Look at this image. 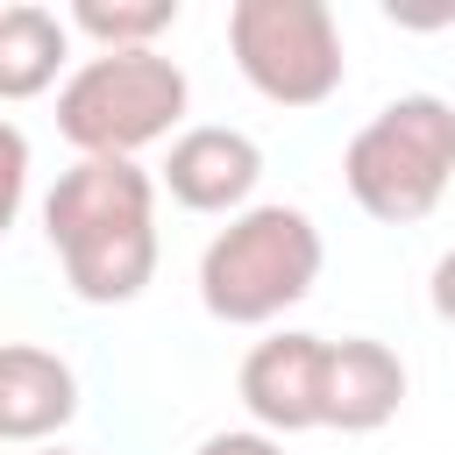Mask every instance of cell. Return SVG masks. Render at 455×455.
Here are the masks:
<instances>
[{
  "mask_svg": "<svg viewBox=\"0 0 455 455\" xmlns=\"http://www.w3.org/2000/svg\"><path fill=\"white\" fill-rule=\"evenodd\" d=\"M43 235L85 306H128L156 277V178L128 156H78L43 199Z\"/></svg>",
  "mask_w": 455,
  "mask_h": 455,
  "instance_id": "1",
  "label": "cell"
},
{
  "mask_svg": "<svg viewBox=\"0 0 455 455\" xmlns=\"http://www.w3.org/2000/svg\"><path fill=\"white\" fill-rule=\"evenodd\" d=\"M320 263L327 249L306 206H242L199 256V306L228 327H263L313 291Z\"/></svg>",
  "mask_w": 455,
  "mask_h": 455,
  "instance_id": "2",
  "label": "cell"
},
{
  "mask_svg": "<svg viewBox=\"0 0 455 455\" xmlns=\"http://www.w3.org/2000/svg\"><path fill=\"white\" fill-rule=\"evenodd\" d=\"M448 178H455V107L441 92H398L341 149L348 199L384 228L427 220L441 206Z\"/></svg>",
  "mask_w": 455,
  "mask_h": 455,
  "instance_id": "3",
  "label": "cell"
},
{
  "mask_svg": "<svg viewBox=\"0 0 455 455\" xmlns=\"http://www.w3.org/2000/svg\"><path fill=\"white\" fill-rule=\"evenodd\" d=\"M185 71L156 50H100L57 85V135L78 156H128L185 121Z\"/></svg>",
  "mask_w": 455,
  "mask_h": 455,
  "instance_id": "4",
  "label": "cell"
},
{
  "mask_svg": "<svg viewBox=\"0 0 455 455\" xmlns=\"http://www.w3.org/2000/svg\"><path fill=\"white\" fill-rule=\"evenodd\" d=\"M228 50L270 107H320L341 92V71H348L327 0H235Z\"/></svg>",
  "mask_w": 455,
  "mask_h": 455,
  "instance_id": "5",
  "label": "cell"
},
{
  "mask_svg": "<svg viewBox=\"0 0 455 455\" xmlns=\"http://www.w3.org/2000/svg\"><path fill=\"white\" fill-rule=\"evenodd\" d=\"M320 370H327V341L320 334H270L242 355V405L256 419V434L284 441V434H313L320 427Z\"/></svg>",
  "mask_w": 455,
  "mask_h": 455,
  "instance_id": "6",
  "label": "cell"
},
{
  "mask_svg": "<svg viewBox=\"0 0 455 455\" xmlns=\"http://www.w3.org/2000/svg\"><path fill=\"white\" fill-rule=\"evenodd\" d=\"M263 178V149L242 128H185L164 156V192L185 213H242Z\"/></svg>",
  "mask_w": 455,
  "mask_h": 455,
  "instance_id": "7",
  "label": "cell"
},
{
  "mask_svg": "<svg viewBox=\"0 0 455 455\" xmlns=\"http://www.w3.org/2000/svg\"><path fill=\"white\" fill-rule=\"evenodd\" d=\"M398 405H405V363H398V348H384L370 334L327 341L320 427H334V434H377Z\"/></svg>",
  "mask_w": 455,
  "mask_h": 455,
  "instance_id": "8",
  "label": "cell"
},
{
  "mask_svg": "<svg viewBox=\"0 0 455 455\" xmlns=\"http://www.w3.org/2000/svg\"><path fill=\"white\" fill-rule=\"evenodd\" d=\"M78 412V377L36 341H0V441H50Z\"/></svg>",
  "mask_w": 455,
  "mask_h": 455,
  "instance_id": "9",
  "label": "cell"
},
{
  "mask_svg": "<svg viewBox=\"0 0 455 455\" xmlns=\"http://www.w3.org/2000/svg\"><path fill=\"white\" fill-rule=\"evenodd\" d=\"M64 57H71V28L50 7H36V0L0 7V100L50 92L57 71H64Z\"/></svg>",
  "mask_w": 455,
  "mask_h": 455,
  "instance_id": "10",
  "label": "cell"
},
{
  "mask_svg": "<svg viewBox=\"0 0 455 455\" xmlns=\"http://www.w3.org/2000/svg\"><path fill=\"white\" fill-rule=\"evenodd\" d=\"M178 21V0H78L64 28L92 36L100 50H156V36Z\"/></svg>",
  "mask_w": 455,
  "mask_h": 455,
  "instance_id": "11",
  "label": "cell"
},
{
  "mask_svg": "<svg viewBox=\"0 0 455 455\" xmlns=\"http://www.w3.org/2000/svg\"><path fill=\"white\" fill-rule=\"evenodd\" d=\"M21 199H28V135L14 121H0V235L14 228Z\"/></svg>",
  "mask_w": 455,
  "mask_h": 455,
  "instance_id": "12",
  "label": "cell"
},
{
  "mask_svg": "<svg viewBox=\"0 0 455 455\" xmlns=\"http://www.w3.org/2000/svg\"><path fill=\"white\" fill-rule=\"evenodd\" d=\"M199 455H284V441H270L256 427H235V434H206Z\"/></svg>",
  "mask_w": 455,
  "mask_h": 455,
  "instance_id": "13",
  "label": "cell"
},
{
  "mask_svg": "<svg viewBox=\"0 0 455 455\" xmlns=\"http://www.w3.org/2000/svg\"><path fill=\"white\" fill-rule=\"evenodd\" d=\"M427 299H434V313H441V320L455 327V249H448V256L434 263V277H427Z\"/></svg>",
  "mask_w": 455,
  "mask_h": 455,
  "instance_id": "14",
  "label": "cell"
},
{
  "mask_svg": "<svg viewBox=\"0 0 455 455\" xmlns=\"http://www.w3.org/2000/svg\"><path fill=\"white\" fill-rule=\"evenodd\" d=\"M43 455H71V448H43Z\"/></svg>",
  "mask_w": 455,
  "mask_h": 455,
  "instance_id": "15",
  "label": "cell"
}]
</instances>
